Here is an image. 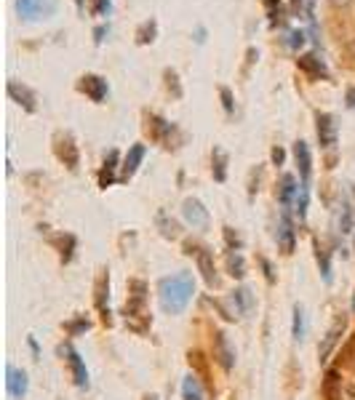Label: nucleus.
Wrapping results in <instances>:
<instances>
[{
	"instance_id": "1",
	"label": "nucleus",
	"mask_w": 355,
	"mask_h": 400,
	"mask_svg": "<svg viewBox=\"0 0 355 400\" xmlns=\"http://www.w3.org/2000/svg\"><path fill=\"white\" fill-rule=\"evenodd\" d=\"M193 294H195V280L190 273H177V275L163 277L158 283V299H160L163 312H169V315L184 312Z\"/></svg>"
},
{
	"instance_id": "2",
	"label": "nucleus",
	"mask_w": 355,
	"mask_h": 400,
	"mask_svg": "<svg viewBox=\"0 0 355 400\" xmlns=\"http://www.w3.org/2000/svg\"><path fill=\"white\" fill-rule=\"evenodd\" d=\"M128 301H126V310H123V315H126V323L128 328H134V331H145L147 323H150V315H147V283L145 280H128Z\"/></svg>"
},
{
	"instance_id": "3",
	"label": "nucleus",
	"mask_w": 355,
	"mask_h": 400,
	"mask_svg": "<svg viewBox=\"0 0 355 400\" xmlns=\"http://www.w3.org/2000/svg\"><path fill=\"white\" fill-rule=\"evenodd\" d=\"M145 131H147V136L152 142L163 145L166 150H179V145L184 142V134L179 131V125L169 123L158 112H145Z\"/></svg>"
},
{
	"instance_id": "4",
	"label": "nucleus",
	"mask_w": 355,
	"mask_h": 400,
	"mask_svg": "<svg viewBox=\"0 0 355 400\" xmlns=\"http://www.w3.org/2000/svg\"><path fill=\"white\" fill-rule=\"evenodd\" d=\"M184 253L195 256L198 273L203 275L206 286H211V288H214V286L219 283V275H217V264H214V253L206 249L203 243H193V240H187V243H184Z\"/></svg>"
},
{
	"instance_id": "5",
	"label": "nucleus",
	"mask_w": 355,
	"mask_h": 400,
	"mask_svg": "<svg viewBox=\"0 0 355 400\" xmlns=\"http://www.w3.org/2000/svg\"><path fill=\"white\" fill-rule=\"evenodd\" d=\"M59 0H16V14L25 22H46L56 14Z\"/></svg>"
},
{
	"instance_id": "6",
	"label": "nucleus",
	"mask_w": 355,
	"mask_h": 400,
	"mask_svg": "<svg viewBox=\"0 0 355 400\" xmlns=\"http://www.w3.org/2000/svg\"><path fill=\"white\" fill-rule=\"evenodd\" d=\"M53 155L70 171H77V166H80V150H77L73 134H67V131H56L53 134Z\"/></svg>"
},
{
	"instance_id": "7",
	"label": "nucleus",
	"mask_w": 355,
	"mask_h": 400,
	"mask_svg": "<svg viewBox=\"0 0 355 400\" xmlns=\"http://www.w3.org/2000/svg\"><path fill=\"white\" fill-rule=\"evenodd\" d=\"M182 219L193 229H201V232L211 227V214H208V208L198 198H187L182 203Z\"/></svg>"
},
{
	"instance_id": "8",
	"label": "nucleus",
	"mask_w": 355,
	"mask_h": 400,
	"mask_svg": "<svg viewBox=\"0 0 355 400\" xmlns=\"http://www.w3.org/2000/svg\"><path fill=\"white\" fill-rule=\"evenodd\" d=\"M77 91L86 94L88 99L97 101V104H101V101L110 97V86H107V80H104L101 75H94V73L80 75V80H77Z\"/></svg>"
},
{
	"instance_id": "9",
	"label": "nucleus",
	"mask_w": 355,
	"mask_h": 400,
	"mask_svg": "<svg viewBox=\"0 0 355 400\" xmlns=\"http://www.w3.org/2000/svg\"><path fill=\"white\" fill-rule=\"evenodd\" d=\"M315 134H318V142H321V147L323 150H334V145H336V118L331 115V112H315Z\"/></svg>"
},
{
	"instance_id": "10",
	"label": "nucleus",
	"mask_w": 355,
	"mask_h": 400,
	"mask_svg": "<svg viewBox=\"0 0 355 400\" xmlns=\"http://www.w3.org/2000/svg\"><path fill=\"white\" fill-rule=\"evenodd\" d=\"M94 304L99 310V318L104 325H112V310H110V275L107 270L99 273L97 286H94Z\"/></svg>"
},
{
	"instance_id": "11",
	"label": "nucleus",
	"mask_w": 355,
	"mask_h": 400,
	"mask_svg": "<svg viewBox=\"0 0 355 400\" xmlns=\"http://www.w3.org/2000/svg\"><path fill=\"white\" fill-rule=\"evenodd\" d=\"M59 352L64 355V360H67V366H70V371H73V379H75V384L80 390H88V371H86V363H83V358H80V352L67 342V345H62Z\"/></svg>"
},
{
	"instance_id": "12",
	"label": "nucleus",
	"mask_w": 355,
	"mask_h": 400,
	"mask_svg": "<svg viewBox=\"0 0 355 400\" xmlns=\"http://www.w3.org/2000/svg\"><path fill=\"white\" fill-rule=\"evenodd\" d=\"M297 67H299V70H302L310 80H329L331 77L326 62H323L315 51H307V53H302V56L297 59Z\"/></svg>"
},
{
	"instance_id": "13",
	"label": "nucleus",
	"mask_w": 355,
	"mask_h": 400,
	"mask_svg": "<svg viewBox=\"0 0 355 400\" xmlns=\"http://www.w3.org/2000/svg\"><path fill=\"white\" fill-rule=\"evenodd\" d=\"M5 91H8V97L16 101L25 112H38V94L29 86L19 83V80H8L5 83Z\"/></svg>"
},
{
	"instance_id": "14",
	"label": "nucleus",
	"mask_w": 355,
	"mask_h": 400,
	"mask_svg": "<svg viewBox=\"0 0 355 400\" xmlns=\"http://www.w3.org/2000/svg\"><path fill=\"white\" fill-rule=\"evenodd\" d=\"M121 152L118 150H110L104 155V163H101L99 168V187L101 190H107V187H112L118 179H121Z\"/></svg>"
},
{
	"instance_id": "15",
	"label": "nucleus",
	"mask_w": 355,
	"mask_h": 400,
	"mask_svg": "<svg viewBox=\"0 0 355 400\" xmlns=\"http://www.w3.org/2000/svg\"><path fill=\"white\" fill-rule=\"evenodd\" d=\"M345 328H347V318L342 315V318H336V321H334V325L329 328V334L323 336V342H321V347H318V360H321V363H326V360H329V355L334 352V347L339 345V339H342Z\"/></svg>"
},
{
	"instance_id": "16",
	"label": "nucleus",
	"mask_w": 355,
	"mask_h": 400,
	"mask_svg": "<svg viewBox=\"0 0 355 400\" xmlns=\"http://www.w3.org/2000/svg\"><path fill=\"white\" fill-rule=\"evenodd\" d=\"M214 360H217L225 371H230V368L235 366V350H232V345H230L225 331H214Z\"/></svg>"
},
{
	"instance_id": "17",
	"label": "nucleus",
	"mask_w": 355,
	"mask_h": 400,
	"mask_svg": "<svg viewBox=\"0 0 355 400\" xmlns=\"http://www.w3.org/2000/svg\"><path fill=\"white\" fill-rule=\"evenodd\" d=\"M145 155H147V147L139 142V145H131L126 152V158H123V163H121V182H128L131 176L139 171V166H142V160H145Z\"/></svg>"
},
{
	"instance_id": "18",
	"label": "nucleus",
	"mask_w": 355,
	"mask_h": 400,
	"mask_svg": "<svg viewBox=\"0 0 355 400\" xmlns=\"http://www.w3.org/2000/svg\"><path fill=\"white\" fill-rule=\"evenodd\" d=\"M5 387H8V395L14 400H22L27 395V390H29V379L22 368H14V366H8L5 368Z\"/></svg>"
},
{
	"instance_id": "19",
	"label": "nucleus",
	"mask_w": 355,
	"mask_h": 400,
	"mask_svg": "<svg viewBox=\"0 0 355 400\" xmlns=\"http://www.w3.org/2000/svg\"><path fill=\"white\" fill-rule=\"evenodd\" d=\"M294 163L299 168L302 184H310V176H313V152H310V145L304 139L294 142Z\"/></svg>"
},
{
	"instance_id": "20",
	"label": "nucleus",
	"mask_w": 355,
	"mask_h": 400,
	"mask_svg": "<svg viewBox=\"0 0 355 400\" xmlns=\"http://www.w3.org/2000/svg\"><path fill=\"white\" fill-rule=\"evenodd\" d=\"M297 246V238H294V225H291V216H289V208H283L278 222V249L283 253H294Z\"/></svg>"
},
{
	"instance_id": "21",
	"label": "nucleus",
	"mask_w": 355,
	"mask_h": 400,
	"mask_svg": "<svg viewBox=\"0 0 355 400\" xmlns=\"http://www.w3.org/2000/svg\"><path fill=\"white\" fill-rule=\"evenodd\" d=\"M297 192H299V184L291 174H283L278 182V203L280 208H291V203L297 200Z\"/></svg>"
},
{
	"instance_id": "22",
	"label": "nucleus",
	"mask_w": 355,
	"mask_h": 400,
	"mask_svg": "<svg viewBox=\"0 0 355 400\" xmlns=\"http://www.w3.org/2000/svg\"><path fill=\"white\" fill-rule=\"evenodd\" d=\"M321 392H323L326 400H342V379H339V371H326L323 384H321Z\"/></svg>"
},
{
	"instance_id": "23",
	"label": "nucleus",
	"mask_w": 355,
	"mask_h": 400,
	"mask_svg": "<svg viewBox=\"0 0 355 400\" xmlns=\"http://www.w3.org/2000/svg\"><path fill=\"white\" fill-rule=\"evenodd\" d=\"M228 163H230V158L222 147H214V150H211V174H214L217 182H225V179H228Z\"/></svg>"
},
{
	"instance_id": "24",
	"label": "nucleus",
	"mask_w": 355,
	"mask_h": 400,
	"mask_svg": "<svg viewBox=\"0 0 355 400\" xmlns=\"http://www.w3.org/2000/svg\"><path fill=\"white\" fill-rule=\"evenodd\" d=\"M155 38H158V22L155 19L142 22V25L136 27V32H134L136 46H150V43H155Z\"/></svg>"
},
{
	"instance_id": "25",
	"label": "nucleus",
	"mask_w": 355,
	"mask_h": 400,
	"mask_svg": "<svg viewBox=\"0 0 355 400\" xmlns=\"http://www.w3.org/2000/svg\"><path fill=\"white\" fill-rule=\"evenodd\" d=\"M155 225H158V229H160V235L163 238H169V240H177L179 235H182V229H179V225L166 214V211H158V216H155Z\"/></svg>"
},
{
	"instance_id": "26",
	"label": "nucleus",
	"mask_w": 355,
	"mask_h": 400,
	"mask_svg": "<svg viewBox=\"0 0 355 400\" xmlns=\"http://www.w3.org/2000/svg\"><path fill=\"white\" fill-rule=\"evenodd\" d=\"M163 86H166V91H169L174 99H182V97H184L182 80H179V73L174 67H166V70H163Z\"/></svg>"
},
{
	"instance_id": "27",
	"label": "nucleus",
	"mask_w": 355,
	"mask_h": 400,
	"mask_svg": "<svg viewBox=\"0 0 355 400\" xmlns=\"http://www.w3.org/2000/svg\"><path fill=\"white\" fill-rule=\"evenodd\" d=\"M228 273L235 280H241V277L246 275V259H243V253L241 251H228Z\"/></svg>"
},
{
	"instance_id": "28",
	"label": "nucleus",
	"mask_w": 355,
	"mask_h": 400,
	"mask_svg": "<svg viewBox=\"0 0 355 400\" xmlns=\"http://www.w3.org/2000/svg\"><path fill=\"white\" fill-rule=\"evenodd\" d=\"M265 8H267V16H270V27H283L286 25V11H283V3L280 0H262Z\"/></svg>"
},
{
	"instance_id": "29",
	"label": "nucleus",
	"mask_w": 355,
	"mask_h": 400,
	"mask_svg": "<svg viewBox=\"0 0 355 400\" xmlns=\"http://www.w3.org/2000/svg\"><path fill=\"white\" fill-rule=\"evenodd\" d=\"M307 205H310V184H299V192H297V200H294V211H297L299 222L307 219Z\"/></svg>"
},
{
	"instance_id": "30",
	"label": "nucleus",
	"mask_w": 355,
	"mask_h": 400,
	"mask_svg": "<svg viewBox=\"0 0 355 400\" xmlns=\"http://www.w3.org/2000/svg\"><path fill=\"white\" fill-rule=\"evenodd\" d=\"M182 398L184 400H203V390L201 384H198V379L190 374L184 379V384H182Z\"/></svg>"
},
{
	"instance_id": "31",
	"label": "nucleus",
	"mask_w": 355,
	"mask_h": 400,
	"mask_svg": "<svg viewBox=\"0 0 355 400\" xmlns=\"http://www.w3.org/2000/svg\"><path fill=\"white\" fill-rule=\"evenodd\" d=\"M339 363H342L345 368L355 371V334L345 342V347H342V352H339Z\"/></svg>"
},
{
	"instance_id": "32",
	"label": "nucleus",
	"mask_w": 355,
	"mask_h": 400,
	"mask_svg": "<svg viewBox=\"0 0 355 400\" xmlns=\"http://www.w3.org/2000/svg\"><path fill=\"white\" fill-rule=\"evenodd\" d=\"M53 243L59 246V251H62V262L67 264V262L73 259V249H75V238H73V235H59V238H56Z\"/></svg>"
},
{
	"instance_id": "33",
	"label": "nucleus",
	"mask_w": 355,
	"mask_h": 400,
	"mask_svg": "<svg viewBox=\"0 0 355 400\" xmlns=\"http://www.w3.org/2000/svg\"><path fill=\"white\" fill-rule=\"evenodd\" d=\"M291 16L313 22V0H291Z\"/></svg>"
},
{
	"instance_id": "34",
	"label": "nucleus",
	"mask_w": 355,
	"mask_h": 400,
	"mask_svg": "<svg viewBox=\"0 0 355 400\" xmlns=\"http://www.w3.org/2000/svg\"><path fill=\"white\" fill-rule=\"evenodd\" d=\"M339 229L342 232H353V205L345 200L342 203V216H339Z\"/></svg>"
},
{
	"instance_id": "35",
	"label": "nucleus",
	"mask_w": 355,
	"mask_h": 400,
	"mask_svg": "<svg viewBox=\"0 0 355 400\" xmlns=\"http://www.w3.org/2000/svg\"><path fill=\"white\" fill-rule=\"evenodd\" d=\"M232 299H235V304H238L241 312L252 310V291H249V288H238V291H232Z\"/></svg>"
},
{
	"instance_id": "36",
	"label": "nucleus",
	"mask_w": 355,
	"mask_h": 400,
	"mask_svg": "<svg viewBox=\"0 0 355 400\" xmlns=\"http://www.w3.org/2000/svg\"><path fill=\"white\" fill-rule=\"evenodd\" d=\"M304 40H307V38H304L302 29H289V32H286V46H289L291 51H299V49H302Z\"/></svg>"
},
{
	"instance_id": "37",
	"label": "nucleus",
	"mask_w": 355,
	"mask_h": 400,
	"mask_svg": "<svg viewBox=\"0 0 355 400\" xmlns=\"http://www.w3.org/2000/svg\"><path fill=\"white\" fill-rule=\"evenodd\" d=\"M315 256H318V264H321V273H323V280L331 283V264H329V251H323L321 246H315Z\"/></svg>"
},
{
	"instance_id": "38",
	"label": "nucleus",
	"mask_w": 355,
	"mask_h": 400,
	"mask_svg": "<svg viewBox=\"0 0 355 400\" xmlns=\"http://www.w3.org/2000/svg\"><path fill=\"white\" fill-rule=\"evenodd\" d=\"M294 339H297V342H302L304 339V312L299 304L294 307Z\"/></svg>"
},
{
	"instance_id": "39",
	"label": "nucleus",
	"mask_w": 355,
	"mask_h": 400,
	"mask_svg": "<svg viewBox=\"0 0 355 400\" xmlns=\"http://www.w3.org/2000/svg\"><path fill=\"white\" fill-rule=\"evenodd\" d=\"M64 328H67L70 336H77V334H86V331L91 328V321H86V318H75V321H70Z\"/></svg>"
},
{
	"instance_id": "40",
	"label": "nucleus",
	"mask_w": 355,
	"mask_h": 400,
	"mask_svg": "<svg viewBox=\"0 0 355 400\" xmlns=\"http://www.w3.org/2000/svg\"><path fill=\"white\" fill-rule=\"evenodd\" d=\"M219 99H222L225 112H228V115H232V112H235V99H232V91H230L228 86H219Z\"/></svg>"
},
{
	"instance_id": "41",
	"label": "nucleus",
	"mask_w": 355,
	"mask_h": 400,
	"mask_svg": "<svg viewBox=\"0 0 355 400\" xmlns=\"http://www.w3.org/2000/svg\"><path fill=\"white\" fill-rule=\"evenodd\" d=\"M91 11H94L97 16H110V11H112V0H91Z\"/></svg>"
},
{
	"instance_id": "42",
	"label": "nucleus",
	"mask_w": 355,
	"mask_h": 400,
	"mask_svg": "<svg viewBox=\"0 0 355 400\" xmlns=\"http://www.w3.org/2000/svg\"><path fill=\"white\" fill-rule=\"evenodd\" d=\"M222 232H225V240H228L230 251H241V235H238L232 227H225Z\"/></svg>"
},
{
	"instance_id": "43",
	"label": "nucleus",
	"mask_w": 355,
	"mask_h": 400,
	"mask_svg": "<svg viewBox=\"0 0 355 400\" xmlns=\"http://www.w3.org/2000/svg\"><path fill=\"white\" fill-rule=\"evenodd\" d=\"M259 182H262V166H256V168L252 171V182H249V195H254V192L259 190V187H256Z\"/></svg>"
},
{
	"instance_id": "44",
	"label": "nucleus",
	"mask_w": 355,
	"mask_h": 400,
	"mask_svg": "<svg viewBox=\"0 0 355 400\" xmlns=\"http://www.w3.org/2000/svg\"><path fill=\"white\" fill-rule=\"evenodd\" d=\"M270 160H273V166H283V160H286L283 147H273V150H270Z\"/></svg>"
},
{
	"instance_id": "45",
	"label": "nucleus",
	"mask_w": 355,
	"mask_h": 400,
	"mask_svg": "<svg viewBox=\"0 0 355 400\" xmlns=\"http://www.w3.org/2000/svg\"><path fill=\"white\" fill-rule=\"evenodd\" d=\"M345 104H347V110H355V86H347V91H345Z\"/></svg>"
},
{
	"instance_id": "46",
	"label": "nucleus",
	"mask_w": 355,
	"mask_h": 400,
	"mask_svg": "<svg viewBox=\"0 0 355 400\" xmlns=\"http://www.w3.org/2000/svg\"><path fill=\"white\" fill-rule=\"evenodd\" d=\"M259 262H262V270H265V277H267V280L273 283V280H276V275H273V267H270V262H267V259H259Z\"/></svg>"
},
{
	"instance_id": "47",
	"label": "nucleus",
	"mask_w": 355,
	"mask_h": 400,
	"mask_svg": "<svg viewBox=\"0 0 355 400\" xmlns=\"http://www.w3.org/2000/svg\"><path fill=\"white\" fill-rule=\"evenodd\" d=\"M203 40H206V29L198 27V29H195V43H203Z\"/></svg>"
},
{
	"instance_id": "48",
	"label": "nucleus",
	"mask_w": 355,
	"mask_h": 400,
	"mask_svg": "<svg viewBox=\"0 0 355 400\" xmlns=\"http://www.w3.org/2000/svg\"><path fill=\"white\" fill-rule=\"evenodd\" d=\"M104 32H107V27H99V29H97V32H94V35H97V38H94V40H97V43H101V40H104Z\"/></svg>"
},
{
	"instance_id": "49",
	"label": "nucleus",
	"mask_w": 355,
	"mask_h": 400,
	"mask_svg": "<svg viewBox=\"0 0 355 400\" xmlns=\"http://www.w3.org/2000/svg\"><path fill=\"white\" fill-rule=\"evenodd\" d=\"M75 3H77V11L83 14V8H86V0H75Z\"/></svg>"
},
{
	"instance_id": "50",
	"label": "nucleus",
	"mask_w": 355,
	"mask_h": 400,
	"mask_svg": "<svg viewBox=\"0 0 355 400\" xmlns=\"http://www.w3.org/2000/svg\"><path fill=\"white\" fill-rule=\"evenodd\" d=\"M353 310H355V297H353Z\"/></svg>"
},
{
	"instance_id": "51",
	"label": "nucleus",
	"mask_w": 355,
	"mask_h": 400,
	"mask_svg": "<svg viewBox=\"0 0 355 400\" xmlns=\"http://www.w3.org/2000/svg\"><path fill=\"white\" fill-rule=\"evenodd\" d=\"M147 400H155V398H147Z\"/></svg>"
}]
</instances>
